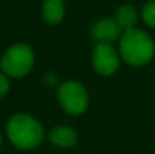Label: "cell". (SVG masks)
I'll return each instance as SVG.
<instances>
[{
    "mask_svg": "<svg viewBox=\"0 0 155 154\" xmlns=\"http://www.w3.org/2000/svg\"><path fill=\"white\" fill-rule=\"evenodd\" d=\"M120 52L125 63L134 67H140L153 59L155 46L148 34L142 30L131 29L121 35Z\"/></svg>",
    "mask_w": 155,
    "mask_h": 154,
    "instance_id": "obj_1",
    "label": "cell"
},
{
    "mask_svg": "<svg viewBox=\"0 0 155 154\" xmlns=\"http://www.w3.org/2000/svg\"><path fill=\"white\" fill-rule=\"evenodd\" d=\"M7 135L12 145L19 149H33L44 138V128L29 115H15L7 123Z\"/></svg>",
    "mask_w": 155,
    "mask_h": 154,
    "instance_id": "obj_2",
    "label": "cell"
},
{
    "mask_svg": "<svg viewBox=\"0 0 155 154\" xmlns=\"http://www.w3.org/2000/svg\"><path fill=\"white\" fill-rule=\"evenodd\" d=\"M34 64V52L26 44H15L7 49L2 59V70L7 76L22 78Z\"/></svg>",
    "mask_w": 155,
    "mask_h": 154,
    "instance_id": "obj_3",
    "label": "cell"
},
{
    "mask_svg": "<svg viewBox=\"0 0 155 154\" xmlns=\"http://www.w3.org/2000/svg\"><path fill=\"white\" fill-rule=\"evenodd\" d=\"M59 101L65 112L70 115H80L87 109L88 94L79 82L68 81L59 87Z\"/></svg>",
    "mask_w": 155,
    "mask_h": 154,
    "instance_id": "obj_4",
    "label": "cell"
},
{
    "mask_svg": "<svg viewBox=\"0 0 155 154\" xmlns=\"http://www.w3.org/2000/svg\"><path fill=\"white\" fill-rule=\"evenodd\" d=\"M94 70L101 75H112L118 68V56L114 48L107 42H98L93 52Z\"/></svg>",
    "mask_w": 155,
    "mask_h": 154,
    "instance_id": "obj_5",
    "label": "cell"
},
{
    "mask_svg": "<svg viewBox=\"0 0 155 154\" xmlns=\"http://www.w3.org/2000/svg\"><path fill=\"white\" fill-rule=\"evenodd\" d=\"M121 29L114 19H99L98 22H95L91 29V35L94 40H97L98 42H107L114 41L120 37Z\"/></svg>",
    "mask_w": 155,
    "mask_h": 154,
    "instance_id": "obj_6",
    "label": "cell"
},
{
    "mask_svg": "<svg viewBox=\"0 0 155 154\" xmlns=\"http://www.w3.org/2000/svg\"><path fill=\"white\" fill-rule=\"evenodd\" d=\"M49 141L60 147H71L76 143L78 135L71 127L60 126L49 131Z\"/></svg>",
    "mask_w": 155,
    "mask_h": 154,
    "instance_id": "obj_7",
    "label": "cell"
},
{
    "mask_svg": "<svg viewBox=\"0 0 155 154\" xmlns=\"http://www.w3.org/2000/svg\"><path fill=\"white\" fill-rule=\"evenodd\" d=\"M64 3L63 0H45L41 8L42 18L46 23L57 25L64 18Z\"/></svg>",
    "mask_w": 155,
    "mask_h": 154,
    "instance_id": "obj_8",
    "label": "cell"
},
{
    "mask_svg": "<svg viewBox=\"0 0 155 154\" xmlns=\"http://www.w3.org/2000/svg\"><path fill=\"white\" fill-rule=\"evenodd\" d=\"M114 21L120 26L121 30H125V32L127 30H131V29H134V26L136 25V21H137L136 11L131 5H121L116 11Z\"/></svg>",
    "mask_w": 155,
    "mask_h": 154,
    "instance_id": "obj_9",
    "label": "cell"
},
{
    "mask_svg": "<svg viewBox=\"0 0 155 154\" xmlns=\"http://www.w3.org/2000/svg\"><path fill=\"white\" fill-rule=\"evenodd\" d=\"M142 15L144 22L151 27H155V0L148 2L147 4L143 7Z\"/></svg>",
    "mask_w": 155,
    "mask_h": 154,
    "instance_id": "obj_10",
    "label": "cell"
},
{
    "mask_svg": "<svg viewBox=\"0 0 155 154\" xmlns=\"http://www.w3.org/2000/svg\"><path fill=\"white\" fill-rule=\"evenodd\" d=\"M10 90V81L4 72H0V97L5 95Z\"/></svg>",
    "mask_w": 155,
    "mask_h": 154,
    "instance_id": "obj_11",
    "label": "cell"
},
{
    "mask_svg": "<svg viewBox=\"0 0 155 154\" xmlns=\"http://www.w3.org/2000/svg\"><path fill=\"white\" fill-rule=\"evenodd\" d=\"M0 142H2V138H0Z\"/></svg>",
    "mask_w": 155,
    "mask_h": 154,
    "instance_id": "obj_12",
    "label": "cell"
}]
</instances>
